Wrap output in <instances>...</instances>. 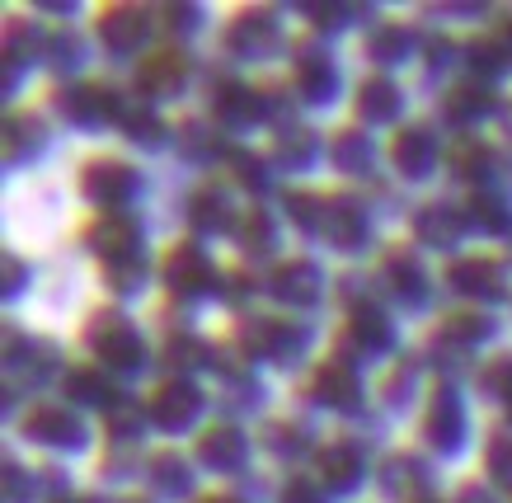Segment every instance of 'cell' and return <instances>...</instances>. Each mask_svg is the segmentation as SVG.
Returning <instances> with one entry per match:
<instances>
[]
</instances>
